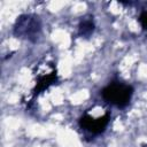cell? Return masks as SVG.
Masks as SVG:
<instances>
[{
  "instance_id": "obj_2",
  "label": "cell",
  "mask_w": 147,
  "mask_h": 147,
  "mask_svg": "<svg viewBox=\"0 0 147 147\" xmlns=\"http://www.w3.org/2000/svg\"><path fill=\"white\" fill-rule=\"evenodd\" d=\"M101 95L106 102L118 108H124L129 105L133 95V87L119 82H113L102 88Z\"/></svg>"
},
{
  "instance_id": "obj_4",
  "label": "cell",
  "mask_w": 147,
  "mask_h": 147,
  "mask_svg": "<svg viewBox=\"0 0 147 147\" xmlns=\"http://www.w3.org/2000/svg\"><path fill=\"white\" fill-rule=\"evenodd\" d=\"M56 80H57V75H56L55 71H53V72H51L48 75H44V76L39 77L37 84H36V87L33 90V93L34 94H39V93L44 92L51 85H53Z\"/></svg>"
},
{
  "instance_id": "obj_1",
  "label": "cell",
  "mask_w": 147,
  "mask_h": 147,
  "mask_svg": "<svg viewBox=\"0 0 147 147\" xmlns=\"http://www.w3.org/2000/svg\"><path fill=\"white\" fill-rule=\"evenodd\" d=\"M41 31L40 17L36 14L20 15L14 24L13 33L17 38H24L30 41H36Z\"/></svg>"
},
{
  "instance_id": "obj_5",
  "label": "cell",
  "mask_w": 147,
  "mask_h": 147,
  "mask_svg": "<svg viewBox=\"0 0 147 147\" xmlns=\"http://www.w3.org/2000/svg\"><path fill=\"white\" fill-rule=\"evenodd\" d=\"M95 24L92 16H85L80 20L78 25V34L84 38H90L92 33L94 32Z\"/></svg>"
},
{
  "instance_id": "obj_3",
  "label": "cell",
  "mask_w": 147,
  "mask_h": 147,
  "mask_svg": "<svg viewBox=\"0 0 147 147\" xmlns=\"http://www.w3.org/2000/svg\"><path fill=\"white\" fill-rule=\"evenodd\" d=\"M109 121H110L109 111H107L103 116H100L98 118H94L88 114H84L79 118V126L83 130L90 132L91 134L96 136V134L102 133L106 130L107 125L109 124Z\"/></svg>"
},
{
  "instance_id": "obj_6",
  "label": "cell",
  "mask_w": 147,
  "mask_h": 147,
  "mask_svg": "<svg viewBox=\"0 0 147 147\" xmlns=\"http://www.w3.org/2000/svg\"><path fill=\"white\" fill-rule=\"evenodd\" d=\"M138 21H139V23H140L142 30L147 31V10H142V11H141V14H140Z\"/></svg>"
}]
</instances>
